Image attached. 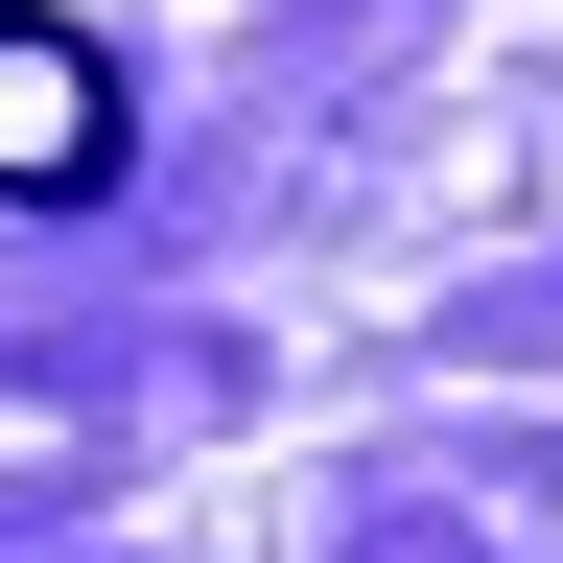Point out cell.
Wrapping results in <instances>:
<instances>
[{
	"mask_svg": "<svg viewBox=\"0 0 563 563\" xmlns=\"http://www.w3.org/2000/svg\"><path fill=\"white\" fill-rule=\"evenodd\" d=\"M70 188H118V47L0 0V211H70Z\"/></svg>",
	"mask_w": 563,
	"mask_h": 563,
	"instance_id": "1",
	"label": "cell"
}]
</instances>
